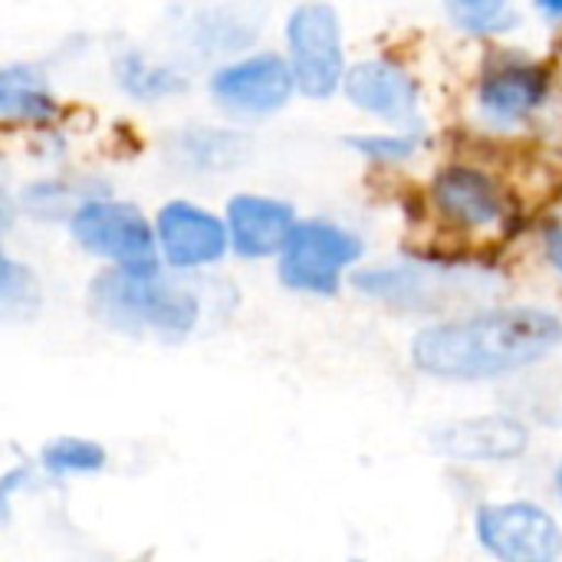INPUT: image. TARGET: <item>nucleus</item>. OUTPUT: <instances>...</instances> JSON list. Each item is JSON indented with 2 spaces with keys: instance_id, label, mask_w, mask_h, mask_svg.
Masks as SVG:
<instances>
[{
  "instance_id": "nucleus-2",
  "label": "nucleus",
  "mask_w": 562,
  "mask_h": 562,
  "mask_svg": "<svg viewBox=\"0 0 562 562\" xmlns=\"http://www.w3.org/2000/svg\"><path fill=\"white\" fill-rule=\"evenodd\" d=\"M89 306L105 326L135 336L181 339L198 323V300L168 283L158 267H115L99 273L89 286Z\"/></svg>"
},
{
  "instance_id": "nucleus-17",
  "label": "nucleus",
  "mask_w": 562,
  "mask_h": 562,
  "mask_svg": "<svg viewBox=\"0 0 562 562\" xmlns=\"http://www.w3.org/2000/svg\"><path fill=\"white\" fill-rule=\"evenodd\" d=\"M454 26L474 36H497L517 26V10L510 0H445Z\"/></svg>"
},
{
  "instance_id": "nucleus-18",
  "label": "nucleus",
  "mask_w": 562,
  "mask_h": 562,
  "mask_svg": "<svg viewBox=\"0 0 562 562\" xmlns=\"http://www.w3.org/2000/svg\"><path fill=\"white\" fill-rule=\"evenodd\" d=\"M40 461L49 474H95L105 468V451L86 438H53L43 445Z\"/></svg>"
},
{
  "instance_id": "nucleus-15",
  "label": "nucleus",
  "mask_w": 562,
  "mask_h": 562,
  "mask_svg": "<svg viewBox=\"0 0 562 562\" xmlns=\"http://www.w3.org/2000/svg\"><path fill=\"white\" fill-rule=\"evenodd\" d=\"M115 76H119V86L135 95V99H145V102H155V99H165V95H175L188 86V79L181 72H175L171 66H155V63H145L138 53H128L115 63Z\"/></svg>"
},
{
  "instance_id": "nucleus-5",
  "label": "nucleus",
  "mask_w": 562,
  "mask_h": 562,
  "mask_svg": "<svg viewBox=\"0 0 562 562\" xmlns=\"http://www.w3.org/2000/svg\"><path fill=\"white\" fill-rule=\"evenodd\" d=\"M69 231L82 250L112 260L115 267H158L155 231L135 204L109 198L82 201L69 217Z\"/></svg>"
},
{
  "instance_id": "nucleus-23",
  "label": "nucleus",
  "mask_w": 562,
  "mask_h": 562,
  "mask_svg": "<svg viewBox=\"0 0 562 562\" xmlns=\"http://www.w3.org/2000/svg\"><path fill=\"white\" fill-rule=\"evenodd\" d=\"M557 494H560V501H562V464L557 468Z\"/></svg>"
},
{
  "instance_id": "nucleus-10",
  "label": "nucleus",
  "mask_w": 562,
  "mask_h": 562,
  "mask_svg": "<svg viewBox=\"0 0 562 562\" xmlns=\"http://www.w3.org/2000/svg\"><path fill=\"white\" fill-rule=\"evenodd\" d=\"M342 86H346L349 102H356L359 109L385 122L412 125L418 119V99H422L418 82L398 63H389V59L356 63L346 72Z\"/></svg>"
},
{
  "instance_id": "nucleus-20",
  "label": "nucleus",
  "mask_w": 562,
  "mask_h": 562,
  "mask_svg": "<svg viewBox=\"0 0 562 562\" xmlns=\"http://www.w3.org/2000/svg\"><path fill=\"white\" fill-rule=\"evenodd\" d=\"M346 142H349V148H356L359 155H366L372 161H402V158L415 155L422 145L418 135H352Z\"/></svg>"
},
{
  "instance_id": "nucleus-4",
  "label": "nucleus",
  "mask_w": 562,
  "mask_h": 562,
  "mask_svg": "<svg viewBox=\"0 0 562 562\" xmlns=\"http://www.w3.org/2000/svg\"><path fill=\"white\" fill-rule=\"evenodd\" d=\"M362 257V240L329 221H296L280 250V283L300 293L336 296L342 270Z\"/></svg>"
},
{
  "instance_id": "nucleus-21",
  "label": "nucleus",
  "mask_w": 562,
  "mask_h": 562,
  "mask_svg": "<svg viewBox=\"0 0 562 562\" xmlns=\"http://www.w3.org/2000/svg\"><path fill=\"white\" fill-rule=\"evenodd\" d=\"M543 247H547L550 263L562 273V221H550L543 227Z\"/></svg>"
},
{
  "instance_id": "nucleus-14",
  "label": "nucleus",
  "mask_w": 562,
  "mask_h": 562,
  "mask_svg": "<svg viewBox=\"0 0 562 562\" xmlns=\"http://www.w3.org/2000/svg\"><path fill=\"white\" fill-rule=\"evenodd\" d=\"M0 115L10 122H49L56 115V102L33 66L13 63L0 69Z\"/></svg>"
},
{
  "instance_id": "nucleus-22",
  "label": "nucleus",
  "mask_w": 562,
  "mask_h": 562,
  "mask_svg": "<svg viewBox=\"0 0 562 562\" xmlns=\"http://www.w3.org/2000/svg\"><path fill=\"white\" fill-rule=\"evenodd\" d=\"M537 10L547 16H562V0H537Z\"/></svg>"
},
{
  "instance_id": "nucleus-1",
  "label": "nucleus",
  "mask_w": 562,
  "mask_h": 562,
  "mask_svg": "<svg viewBox=\"0 0 562 562\" xmlns=\"http://www.w3.org/2000/svg\"><path fill=\"white\" fill-rule=\"evenodd\" d=\"M562 346V319L533 306H501L428 326L412 339V362L454 382H481L530 369Z\"/></svg>"
},
{
  "instance_id": "nucleus-9",
  "label": "nucleus",
  "mask_w": 562,
  "mask_h": 562,
  "mask_svg": "<svg viewBox=\"0 0 562 562\" xmlns=\"http://www.w3.org/2000/svg\"><path fill=\"white\" fill-rule=\"evenodd\" d=\"M431 198H435V207L464 231H491L504 224L507 217L497 184L484 171L468 168V165L441 168L431 184Z\"/></svg>"
},
{
  "instance_id": "nucleus-7",
  "label": "nucleus",
  "mask_w": 562,
  "mask_h": 562,
  "mask_svg": "<svg viewBox=\"0 0 562 562\" xmlns=\"http://www.w3.org/2000/svg\"><path fill=\"white\" fill-rule=\"evenodd\" d=\"M296 76L293 66L277 53H257L240 63H231L214 72L211 92L214 99L237 115H273L293 95Z\"/></svg>"
},
{
  "instance_id": "nucleus-8",
  "label": "nucleus",
  "mask_w": 562,
  "mask_h": 562,
  "mask_svg": "<svg viewBox=\"0 0 562 562\" xmlns=\"http://www.w3.org/2000/svg\"><path fill=\"white\" fill-rule=\"evenodd\" d=\"M158 244L171 267H204L224 257L231 231L224 221L188 201H168L158 211Z\"/></svg>"
},
{
  "instance_id": "nucleus-12",
  "label": "nucleus",
  "mask_w": 562,
  "mask_h": 562,
  "mask_svg": "<svg viewBox=\"0 0 562 562\" xmlns=\"http://www.w3.org/2000/svg\"><path fill=\"white\" fill-rule=\"evenodd\" d=\"M296 227L293 207L277 201V198H263V194H237L227 204V231H231V247L247 257V260H260V257H273L286 247L290 234Z\"/></svg>"
},
{
  "instance_id": "nucleus-13",
  "label": "nucleus",
  "mask_w": 562,
  "mask_h": 562,
  "mask_svg": "<svg viewBox=\"0 0 562 562\" xmlns=\"http://www.w3.org/2000/svg\"><path fill=\"white\" fill-rule=\"evenodd\" d=\"M547 72L533 63L514 59V63H501L491 66L477 86V105L484 112V119L497 122V125H510L527 119L543 99H547Z\"/></svg>"
},
{
  "instance_id": "nucleus-3",
  "label": "nucleus",
  "mask_w": 562,
  "mask_h": 562,
  "mask_svg": "<svg viewBox=\"0 0 562 562\" xmlns=\"http://www.w3.org/2000/svg\"><path fill=\"white\" fill-rule=\"evenodd\" d=\"M286 49L296 89L310 99H329L346 79L342 23L333 3L306 0L286 20Z\"/></svg>"
},
{
  "instance_id": "nucleus-19",
  "label": "nucleus",
  "mask_w": 562,
  "mask_h": 562,
  "mask_svg": "<svg viewBox=\"0 0 562 562\" xmlns=\"http://www.w3.org/2000/svg\"><path fill=\"white\" fill-rule=\"evenodd\" d=\"M0 303H3V313L7 316H16V313H26L36 306L40 300V290H36V280L26 267H20L13 257H3V267H0Z\"/></svg>"
},
{
  "instance_id": "nucleus-11",
  "label": "nucleus",
  "mask_w": 562,
  "mask_h": 562,
  "mask_svg": "<svg viewBox=\"0 0 562 562\" xmlns=\"http://www.w3.org/2000/svg\"><path fill=\"white\" fill-rule=\"evenodd\" d=\"M530 428L514 415L464 418L435 435V448L454 461H514L527 451Z\"/></svg>"
},
{
  "instance_id": "nucleus-16",
  "label": "nucleus",
  "mask_w": 562,
  "mask_h": 562,
  "mask_svg": "<svg viewBox=\"0 0 562 562\" xmlns=\"http://www.w3.org/2000/svg\"><path fill=\"white\" fill-rule=\"evenodd\" d=\"M247 142L221 128H194L181 138V158L198 171H221L244 158Z\"/></svg>"
},
{
  "instance_id": "nucleus-6",
  "label": "nucleus",
  "mask_w": 562,
  "mask_h": 562,
  "mask_svg": "<svg viewBox=\"0 0 562 562\" xmlns=\"http://www.w3.org/2000/svg\"><path fill=\"white\" fill-rule=\"evenodd\" d=\"M481 547L504 562H553L562 557L560 524L537 504H484L474 520Z\"/></svg>"
}]
</instances>
